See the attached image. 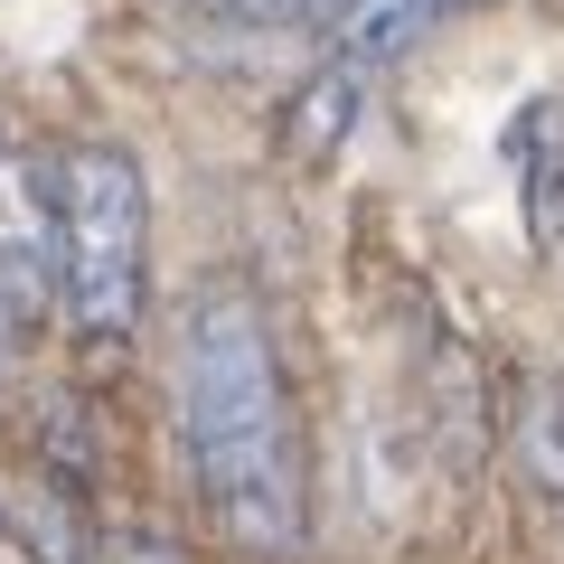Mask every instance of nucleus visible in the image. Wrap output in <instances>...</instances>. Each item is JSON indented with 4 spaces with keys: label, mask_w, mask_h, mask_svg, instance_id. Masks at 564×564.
<instances>
[{
    "label": "nucleus",
    "mask_w": 564,
    "mask_h": 564,
    "mask_svg": "<svg viewBox=\"0 0 564 564\" xmlns=\"http://www.w3.org/2000/svg\"><path fill=\"white\" fill-rule=\"evenodd\" d=\"M170 386H180V452H188L207 527L236 536L245 555H292L311 527V480H302V433H292L273 321L245 282L207 273L180 302Z\"/></svg>",
    "instance_id": "f257e3e1"
},
{
    "label": "nucleus",
    "mask_w": 564,
    "mask_h": 564,
    "mask_svg": "<svg viewBox=\"0 0 564 564\" xmlns=\"http://www.w3.org/2000/svg\"><path fill=\"white\" fill-rule=\"evenodd\" d=\"M141 236H151V198H141V161L122 141H76L47 170V245H57V292L47 302L85 329V339H122L141 321Z\"/></svg>",
    "instance_id": "f03ea898"
},
{
    "label": "nucleus",
    "mask_w": 564,
    "mask_h": 564,
    "mask_svg": "<svg viewBox=\"0 0 564 564\" xmlns=\"http://www.w3.org/2000/svg\"><path fill=\"white\" fill-rule=\"evenodd\" d=\"M0 292L39 311L57 292V245H47V170L0 132Z\"/></svg>",
    "instance_id": "7ed1b4c3"
},
{
    "label": "nucleus",
    "mask_w": 564,
    "mask_h": 564,
    "mask_svg": "<svg viewBox=\"0 0 564 564\" xmlns=\"http://www.w3.org/2000/svg\"><path fill=\"white\" fill-rule=\"evenodd\" d=\"M452 10H462V0H329L321 39H329L339 66H386V57H404L414 39H433Z\"/></svg>",
    "instance_id": "20e7f679"
},
{
    "label": "nucleus",
    "mask_w": 564,
    "mask_h": 564,
    "mask_svg": "<svg viewBox=\"0 0 564 564\" xmlns=\"http://www.w3.org/2000/svg\"><path fill=\"white\" fill-rule=\"evenodd\" d=\"M508 161H518V207H527V236L545 254H564V104H527L508 122Z\"/></svg>",
    "instance_id": "39448f33"
},
{
    "label": "nucleus",
    "mask_w": 564,
    "mask_h": 564,
    "mask_svg": "<svg viewBox=\"0 0 564 564\" xmlns=\"http://www.w3.org/2000/svg\"><path fill=\"white\" fill-rule=\"evenodd\" d=\"M508 443H518V470L564 508V377L518 386V414H508Z\"/></svg>",
    "instance_id": "423d86ee"
},
{
    "label": "nucleus",
    "mask_w": 564,
    "mask_h": 564,
    "mask_svg": "<svg viewBox=\"0 0 564 564\" xmlns=\"http://www.w3.org/2000/svg\"><path fill=\"white\" fill-rule=\"evenodd\" d=\"M217 10H236V20H321L329 0H217Z\"/></svg>",
    "instance_id": "0eeeda50"
},
{
    "label": "nucleus",
    "mask_w": 564,
    "mask_h": 564,
    "mask_svg": "<svg viewBox=\"0 0 564 564\" xmlns=\"http://www.w3.org/2000/svg\"><path fill=\"white\" fill-rule=\"evenodd\" d=\"M95 564H180V555H170V545H151V536H122V545H104Z\"/></svg>",
    "instance_id": "6e6552de"
},
{
    "label": "nucleus",
    "mask_w": 564,
    "mask_h": 564,
    "mask_svg": "<svg viewBox=\"0 0 564 564\" xmlns=\"http://www.w3.org/2000/svg\"><path fill=\"white\" fill-rule=\"evenodd\" d=\"M20 321H29V311L0 292V377H10V358H20Z\"/></svg>",
    "instance_id": "1a4fd4ad"
}]
</instances>
